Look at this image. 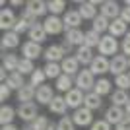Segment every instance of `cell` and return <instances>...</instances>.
<instances>
[{"mask_svg": "<svg viewBox=\"0 0 130 130\" xmlns=\"http://www.w3.org/2000/svg\"><path fill=\"white\" fill-rule=\"evenodd\" d=\"M25 10H29L35 18H41L49 12V6L43 0H29V2H25Z\"/></svg>", "mask_w": 130, "mask_h": 130, "instance_id": "17", "label": "cell"}, {"mask_svg": "<svg viewBox=\"0 0 130 130\" xmlns=\"http://www.w3.org/2000/svg\"><path fill=\"white\" fill-rule=\"evenodd\" d=\"M18 23V18L16 14L10 10V8H2V12H0V27L6 31H14V25Z\"/></svg>", "mask_w": 130, "mask_h": 130, "instance_id": "10", "label": "cell"}, {"mask_svg": "<svg viewBox=\"0 0 130 130\" xmlns=\"http://www.w3.org/2000/svg\"><path fill=\"white\" fill-rule=\"evenodd\" d=\"M35 93H37V87H33L29 82H27L25 86L18 91V99H20V103H31L33 99H35Z\"/></svg>", "mask_w": 130, "mask_h": 130, "instance_id": "24", "label": "cell"}, {"mask_svg": "<svg viewBox=\"0 0 130 130\" xmlns=\"http://www.w3.org/2000/svg\"><path fill=\"white\" fill-rule=\"evenodd\" d=\"M109 68H111V60L107 58V56H101V54H97L95 58H93L91 66H89V70L93 72V76H103V74H107Z\"/></svg>", "mask_w": 130, "mask_h": 130, "instance_id": "8", "label": "cell"}, {"mask_svg": "<svg viewBox=\"0 0 130 130\" xmlns=\"http://www.w3.org/2000/svg\"><path fill=\"white\" fill-rule=\"evenodd\" d=\"M60 47H62V51H64L66 56H70V53H72V45H70V43H66V41H64V43L60 45Z\"/></svg>", "mask_w": 130, "mask_h": 130, "instance_id": "49", "label": "cell"}, {"mask_svg": "<svg viewBox=\"0 0 130 130\" xmlns=\"http://www.w3.org/2000/svg\"><path fill=\"white\" fill-rule=\"evenodd\" d=\"M27 37H29V41H33V43H43L45 39H47V31H45L43 23H35V25L27 31Z\"/></svg>", "mask_w": 130, "mask_h": 130, "instance_id": "22", "label": "cell"}, {"mask_svg": "<svg viewBox=\"0 0 130 130\" xmlns=\"http://www.w3.org/2000/svg\"><path fill=\"white\" fill-rule=\"evenodd\" d=\"M74 84H76L78 89H82V91H93V87H95V76H93V72L89 70V68H84V70L78 72V76L74 78Z\"/></svg>", "mask_w": 130, "mask_h": 130, "instance_id": "1", "label": "cell"}, {"mask_svg": "<svg viewBox=\"0 0 130 130\" xmlns=\"http://www.w3.org/2000/svg\"><path fill=\"white\" fill-rule=\"evenodd\" d=\"M20 62H22V58L18 56V54H2V68H6V70H10V72H18V66H20Z\"/></svg>", "mask_w": 130, "mask_h": 130, "instance_id": "25", "label": "cell"}, {"mask_svg": "<svg viewBox=\"0 0 130 130\" xmlns=\"http://www.w3.org/2000/svg\"><path fill=\"white\" fill-rule=\"evenodd\" d=\"M18 72H20L22 76H31L33 72H35V64H33V60L22 58V62H20V66H18Z\"/></svg>", "mask_w": 130, "mask_h": 130, "instance_id": "37", "label": "cell"}, {"mask_svg": "<svg viewBox=\"0 0 130 130\" xmlns=\"http://www.w3.org/2000/svg\"><path fill=\"white\" fill-rule=\"evenodd\" d=\"M95 2H80V8H78V12H80L82 20H95V18L99 16L97 14V8H95Z\"/></svg>", "mask_w": 130, "mask_h": 130, "instance_id": "18", "label": "cell"}, {"mask_svg": "<svg viewBox=\"0 0 130 130\" xmlns=\"http://www.w3.org/2000/svg\"><path fill=\"white\" fill-rule=\"evenodd\" d=\"M126 68H128V56H124V54H115L113 58H111V68H109L111 74H115V76L126 74Z\"/></svg>", "mask_w": 130, "mask_h": 130, "instance_id": "6", "label": "cell"}, {"mask_svg": "<svg viewBox=\"0 0 130 130\" xmlns=\"http://www.w3.org/2000/svg\"><path fill=\"white\" fill-rule=\"evenodd\" d=\"M84 107H87L89 111H97V109L103 107V97L97 95L95 91H87L86 97H84Z\"/></svg>", "mask_w": 130, "mask_h": 130, "instance_id": "19", "label": "cell"}, {"mask_svg": "<svg viewBox=\"0 0 130 130\" xmlns=\"http://www.w3.org/2000/svg\"><path fill=\"white\" fill-rule=\"evenodd\" d=\"M56 89H58V91H70L72 89V86H74V78L72 76H68V74H62V76L60 78H56Z\"/></svg>", "mask_w": 130, "mask_h": 130, "instance_id": "32", "label": "cell"}, {"mask_svg": "<svg viewBox=\"0 0 130 130\" xmlns=\"http://www.w3.org/2000/svg\"><path fill=\"white\" fill-rule=\"evenodd\" d=\"M16 111H18V117L23 122H33L37 119V103L35 101H31V103H20V107Z\"/></svg>", "mask_w": 130, "mask_h": 130, "instance_id": "3", "label": "cell"}, {"mask_svg": "<svg viewBox=\"0 0 130 130\" xmlns=\"http://www.w3.org/2000/svg\"><path fill=\"white\" fill-rule=\"evenodd\" d=\"M56 130H76V124H74L72 117L64 115V117H62V119L56 122Z\"/></svg>", "mask_w": 130, "mask_h": 130, "instance_id": "39", "label": "cell"}, {"mask_svg": "<svg viewBox=\"0 0 130 130\" xmlns=\"http://www.w3.org/2000/svg\"><path fill=\"white\" fill-rule=\"evenodd\" d=\"M120 8L119 6V2H115V0H107V2H103L101 4V16H105L107 20H117V18L120 16Z\"/></svg>", "mask_w": 130, "mask_h": 130, "instance_id": "13", "label": "cell"}, {"mask_svg": "<svg viewBox=\"0 0 130 130\" xmlns=\"http://www.w3.org/2000/svg\"><path fill=\"white\" fill-rule=\"evenodd\" d=\"M126 6H128V8H130V0H126Z\"/></svg>", "mask_w": 130, "mask_h": 130, "instance_id": "55", "label": "cell"}, {"mask_svg": "<svg viewBox=\"0 0 130 130\" xmlns=\"http://www.w3.org/2000/svg\"><path fill=\"white\" fill-rule=\"evenodd\" d=\"M124 113H126V117H130V101L124 105Z\"/></svg>", "mask_w": 130, "mask_h": 130, "instance_id": "51", "label": "cell"}, {"mask_svg": "<svg viewBox=\"0 0 130 130\" xmlns=\"http://www.w3.org/2000/svg\"><path fill=\"white\" fill-rule=\"evenodd\" d=\"M10 86L8 84H2L0 86V101H8V97H10Z\"/></svg>", "mask_w": 130, "mask_h": 130, "instance_id": "46", "label": "cell"}, {"mask_svg": "<svg viewBox=\"0 0 130 130\" xmlns=\"http://www.w3.org/2000/svg\"><path fill=\"white\" fill-rule=\"evenodd\" d=\"M119 18H120V20H122V22L126 23V25H128V23H130V8H128V6L120 10V16H119Z\"/></svg>", "mask_w": 130, "mask_h": 130, "instance_id": "47", "label": "cell"}, {"mask_svg": "<svg viewBox=\"0 0 130 130\" xmlns=\"http://www.w3.org/2000/svg\"><path fill=\"white\" fill-rule=\"evenodd\" d=\"M49 109H51V113H54V115H60V117H64V115H66V111H68L66 99L62 97V95H54V99L49 103Z\"/></svg>", "mask_w": 130, "mask_h": 130, "instance_id": "23", "label": "cell"}, {"mask_svg": "<svg viewBox=\"0 0 130 130\" xmlns=\"http://www.w3.org/2000/svg\"><path fill=\"white\" fill-rule=\"evenodd\" d=\"M128 68H130V56H128Z\"/></svg>", "mask_w": 130, "mask_h": 130, "instance_id": "56", "label": "cell"}, {"mask_svg": "<svg viewBox=\"0 0 130 130\" xmlns=\"http://www.w3.org/2000/svg\"><path fill=\"white\" fill-rule=\"evenodd\" d=\"M120 49H122L124 56H130V33H126V35H124L122 43H120Z\"/></svg>", "mask_w": 130, "mask_h": 130, "instance_id": "44", "label": "cell"}, {"mask_svg": "<svg viewBox=\"0 0 130 130\" xmlns=\"http://www.w3.org/2000/svg\"><path fill=\"white\" fill-rule=\"evenodd\" d=\"M43 58L47 60V62H62V60L66 58V54H64V51H62L60 45H51V47L45 49Z\"/></svg>", "mask_w": 130, "mask_h": 130, "instance_id": "14", "label": "cell"}, {"mask_svg": "<svg viewBox=\"0 0 130 130\" xmlns=\"http://www.w3.org/2000/svg\"><path fill=\"white\" fill-rule=\"evenodd\" d=\"M6 84L10 86V89H16V91H20V89L25 86V82H23V76L20 74V72H10V76H8Z\"/></svg>", "mask_w": 130, "mask_h": 130, "instance_id": "31", "label": "cell"}, {"mask_svg": "<svg viewBox=\"0 0 130 130\" xmlns=\"http://www.w3.org/2000/svg\"><path fill=\"white\" fill-rule=\"evenodd\" d=\"M115 130H130V117H126L120 124H117V126H115Z\"/></svg>", "mask_w": 130, "mask_h": 130, "instance_id": "48", "label": "cell"}, {"mask_svg": "<svg viewBox=\"0 0 130 130\" xmlns=\"http://www.w3.org/2000/svg\"><path fill=\"white\" fill-rule=\"evenodd\" d=\"M126 119V113H124V107H115V105H111V107L105 111V120H107L109 124H120L122 120Z\"/></svg>", "mask_w": 130, "mask_h": 130, "instance_id": "9", "label": "cell"}, {"mask_svg": "<svg viewBox=\"0 0 130 130\" xmlns=\"http://www.w3.org/2000/svg\"><path fill=\"white\" fill-rule=\"evenodd\" d=\"M84 97H86V93L82 91V89H78V87H72L70 91L64 95V99H66V105L70 109H80V107H84Z\"/></svg>", "mask_w": 130, "mask_h": 130, "instance_id": "5", "label": "cell"}, {"mask_svg": "<svg viewBox=\"0 0 130 130\" xmlns=\"http://www.w3.org/2000/svg\"><path fill=\"white\" fill-rule=\"evenodd\" d=\"M109 25H111V20H107L105 16H101V14H99V16L93 20L91 29H93V31H97L99 35H101L103 31H109Z\"/></svg>", "mask_w": 130, "mask_h": 130, "instance_id": "34", "label": "cell"}, {"mask_svg": "<svg viewBox=\"0 0 130 130\" xmlns=\"http://www.w3.org/2000/svg\"><path fill=\"white\" fill-rule=\"evenodd\" d=\"M45 80H47V74H45L43 68H35V72L29 76V84H31L33 87L43 86V82H45Z\"/></svg>", "mask_w": 130, "mask_h": 130, "instance_id": "36", "label": "cell"}, {"mask_svg": "<svg viewBox=\"0 0 130 130\" xmlns=\"http://www.w3.org/2000/svg\"><path fill=\"white\" fill-rule=\"evenodd\" d=\"M18 117V111L10 105H2L0 107V124L6 126V124H12V120Z\"/></svg>", "mask_w": 130, "mask_h": 130, "instance_id": "26", "label": "cell"}, {"mask_svg": "<svg viewBox=\"0 0 130 130\" xmlns=\"http://www.w3.org/2000/svg\"><path fill=\"white\" fill-rule=\"evenodd\" d=\"M62 23H64V31H70V29H80V23H82L80 12H78V10H68V12H64Z\"/></svg>", "mask_w": 130, "mask_h": 130, "instance_id": "11", "label": "cell"}, {"mask_svg": "<svg viewBox=\"0 0 130 130\" xmlns=\"http://www.w3.org/2000/svg\"><path fill=\"white\" fill-rule=\"evenodd\" d=\"M89 130H111V124H109L107 120H93V124H91V128Z\"/></svg>", "mask_w": 130, "mask_h": 130, "instance_id": "43", "label": "cell"}, {"mask_svg": "<svg viewBox=\"0 0 130 130\" xmlns=\"http://www.w3.org/2000/svg\"><path fill=\"white\" fill-rule=\"evenodd\" d=\"M43 70H45V74H47V78H53V80L62 76V66H60L58 62H47Z\"/></svg>", "mask_w": 130, "mask_h": 130, "instance_id": "33", "label": "cell"}, {"mask_svg": "<svg viewBox=\"0 0 130 130\" xmlns=\"http://www.w3.org/2000/svg\"><path fill=\"white\" fill-rule=\"evenodd\" d=\"M22 4H23L22 0H14V2H12V6H22Z\"/></svg>", "mask_w": 130, "mask_h": 130, "instance_id": "54", "label": "cell"}, {"mask_svg": "<svg viewBox=\"0 0 130 130\" xmlns=\"http://www.w3.org/2000/svg\"><path fill=\"white\" fill-rule=\"evenodd\" d=\"M93 91L97 93V95H107V93H113V84L107 80V78H99L95 82V87H93Z\"/></svg>", "mask_w": 130, "mask_h": 130, "instance_id": "30", "label": "cell"}, {"mask_svg": "<svg viewBox=\"0 0 130 130\" xmlns=\"http://www.w3.org/2000/svg\"><path fill=\"white\" fill-rule=\"evenodd\" d=\"M76 58H78V62L80 64H84V66H91V62H93V49H89V47H86V45H82V47H78V51H76Z\"/></svg>", "mask_w": 130, "mask_h": 130, "instance_id": "20", "label": "cell"}, {"mask_svg": "<svg viewBox=\"0 0 130 130\" xmlns=\"http://www.w3.org/2000/svg\"><path fill=\"white\" fill-rule=\"evenodd\" d=\"M60 66H62V74H68V76H78V72H80V62H78L76 56H66L62 62H60Z\"/></svg>", "mask_w": 130, "mask_h": 130, "instance_id": "16", "label": "cell"}, {"mask_svg": "<svg viewBox=\"0 0 130 130\" xmlns=\"http://www.w3.org/2000/svg\"><path fill=\"white\" fill-rule=\"evenodd\" d=\"M54 99V91L51 86H39L37 87V93H35V101H37L39 105H49L51 101Z\"/></svg>", "mask_w": 130, "mask_h": 130, "instance_id": "15", "label": "cell"}, {"mask_svg": "<svg viewBox=\"0 0 130 130\" xmlns=\"http://www.w3.org/2000/svg\"><path fill=\"white\" fill-rule=\"evenodd\" d=\"M47 6H49L51 16H56V14H60V12H64L66 2L64 0H51V2H47Z\"/></svg>", "mask_w": 130, "mask_h": 130, "instance_id": "38", "label": "cell"}, {"mask_svg": "<svg viewBox=\"0 0 130 130\" xmlns=\"http://www.w3.org/2000/svg\"><path fill=\"white\" fill-rule=\"evenodd\" d=\"M97 49H99V54H101V56H115L117 51L120 49V45H119V41H117L115 37H111V35H103Z\"/></svg>", "mask_w": 130, "mask_h": 130, "instance_id": "2", "label": "cell"}, {"mask_svg": "<svg viewBox=\"0 0 130 130\" xmlns=\"http://www.w3.org/2000/svg\"><path fill=\"white\" fill-rule=\"evenodd\" d=\"M43 27H45V31H47V35H58V33L64 31V23H62V20H60L58 16L45 18Z\"/></svg>", "mask_w": 130, "mask_h": 130, "instance_id": "7", "label": "cell"}, {"mask_svg": "<svg viewBox=\"0 0 130 130\" xmlns=\"http://www.w3.org/2000/svg\"><path fill=\"white\" fill-rule=\"evenodd\" d=\"M101 37H103V35H99L97 31L89 29V31H86V41H84V45H86V47H89V49H93V47H99V43H101Z\"/></svg>", "mask_w": 130, "mask_h": 130, "instance_id": "35", "label": "cell"}, {"mask_svg": "<svg viewBox=\"0 0 130 130\" xmlns=\"http://www.w3.org/2000/svg\"><path fill=\"white\" fill-rule=\"evenodd\" d=\"M0 130H22V128H18L16 124H6V126H2Z\"/></svg>", "mask_w": 130, "mask_h": 130, "instance_id": "50", "label": "cell"}, {"mask_svg": "<svg viewBox=\"0 0 130 130\" xmlns=\"http://www.w3.org/2000/svg\"><path fill=\"white\" fill-rule=\"evenodd\" d=\"M64 41L70 43L72 47H82L84 41H86V33L82 31V29H70V31H66Z\"/></svg>", "mask_w": 130, "mask_h": 130, "instance_id": "21", "label": "cell"}, {"mask_svg": "<svg viewBox=\"0 0 130 130\" xmlns=\"http://www.w3.org/2000/svg\"><path fill=\"white\" fill-rule=\"evenodd\" d=\"M22 130H33V126H31V122H27V124L25 126H23V128Z\"/></svg>", "mask_w": 130, "mask_h": 130, "instance_id": "53", "label": "cell"}, {"mask_svg": "<svg viewBox=\"0 0 130 130\" xmlns=\"http://www.w3.org/2000/svg\"><path fill=\"white\" fill-rule=\"evenodd\" d=\"M72 120L76 126H91L93 124V111H89L87 107H80L74 111Z\"/></svg>", "mask_w": 130, "mask_h": 130, "instance_id": "4", "label": "cell"}, {"mask_svg": "<svg viewBox=\"0 0 130 130\" xmlns=\"http://www.w3.org/2000/svg\"><path fill=\"white\" fill-rule=\"evenodd\" d=\"M20 18H23V20H27V22L31 23V25H35V23H39V22H37L39 18H35V16H33V14H31V12H29V10H25V8H23V12H22V16H20Z\"/></svg>", "mask_w": 130, "mask_h": 130, "instance_id": "45", "label": "cell"}, {"mask_svg": "<svg viewBox=\"0 0 130 130\" xmlns=\"http://www.w3.org/2000/svg\"><path fill=\"white\" fill-rule=\"evenodd\" d=\"M43 53H45V51L41 49V45L33 43V41H25L23 47H22V54H23V58H27V60L39 58V56H43Z\"/></svg>", "mask_w": 130, "mask_h": 130, "instance_id": "12", "label": "cell"}, {"mask_svg": "<svg viewBox=\"0 0 130 130\" xmlns=\"http://www.w3.org/2000/svg\"><path fill=\"white\" fill-rule=\"evenodd\" d=\"M49 122H51V120L47 119V117H41V115H39L37 119H35V120L31 122V126H33V130H47Z\"/></svg>", "mask_w": 130, "mask_h": 130, "instance_id": "41", "label": "cell"}, {"mask_svg": "<svg viewBox=\"0 0 130 130\" xmlns=\"http://www.w3.org/2000/svg\"><path fill=\"white\" fill-rule=\"evenodd\" d=\"M31 23L27 22V20H23V18H20V20H18V23L16 25H14V31L18 33V35H20V33H23V31H29V29H31Z\"/></svg>", "mask_w": 130, "mask_h": 130, "instance_id": "42", "label": "cell"}, {"mask_svg": "<svg viewBox=\"0 0 130 130\" xmlns=\"http://www.w3.org/2000/svg\"><path fill=\"white\" fill-rule=\"evenodd\" d=\"M128 101H130V95H128L126 89H117V91L111 93V103L115 107H124Z\"/></svg>", "mask_w": 130, "mask_h": 130, "instance_id": "29", "label": "cell"}, {"mask_svg": "<svg viewBox=\"0 0 130 130\" xmlns=\"http://www.w3.org/2000/svg\"><path fill=\"white\" fill-rule=\"evenodd\" d=\"M126 23L122 22V20H120V18H117V20H113V22H111V25H109V35H111V37H120V35H126Z\"/></svg>", "mask_w": 130, "mask_h": 130, "instance_id": "27", "label": "cell"}, {"mask_svg": "<svg viewBox=\"0 0 130 130\" xmlns=\"http://www.w3.org/2000/svg\"><path fill=\"white\" fill-rule=\"evenodd\" d=\"M47 130H56V124H54V122H49V126H47Z\"/></svg>", "mask_w": 130, "mask_h": 130, "instance_id": "52", "label": "cell"}, {"mask_svg": "<svg viewBox=\"0 0 130 130\" xmlns=\"http://www.w3.org/2000/svg\"><path fill=\"white\" fill-rule=\"evenodd\" d=\"M115 86H119V89H130V74L115 76Z\"/></svg>", "mask_w": 130, "mask_h": 130, "instance_id": "40", "label": "cell"}, {"mask_svg": "<svg viewBox=\"0 0 130 130\" xmlns=\"http://www.w3.org/2000/svg\"><path fill=\"white\" fill-rule=\"evenodd\" d=\"M18 45H20V35L16 31H6L2 35V51L6 49H16Z\"/></svg>", "mask_w": 130, "mask_h": 130, "instance_id": "28", "label": "cell"}]
</instances>
